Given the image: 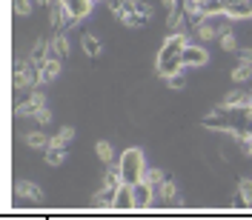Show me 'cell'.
<instances>
[{"instance_id": "obj_9", "label": "cell", "mask_w": 252, "mask_h": 220, "mask_svg": "<svg viewBox=\"0 0 252 220\" xmlns=\"http://www.w3.org/2000/svg\"><path fill=\"white\" fill-rule=\"evenodd\" d=\"M204 126H206V129H220V132H229V129H232V120H229L226 109H223V106H218V109H212L204 117Z\"/></svg>"}, {"instance_id": "obj_19", "label": "cell", "mask_w": 252, "mask_h": 220, "mask_svg": "<svg viewBox=\"0 0 252 220\" xmlns=\"http://www.w3.org/2000/svg\"><path fill=\"white\" fill-rule=\"evenodd\" d=\"M23 140H26V146H29V149H43V152H46L49 143H52V138H46V132H40V129H37V132H29Z\"/></svg>"}, {"instance_id": "obj_31", "label": "cell", "mask_w": 252, "mask_h": 220, "mask_svg": "<svg viewBox=\"0 0 252 220\" xmlns=\"http://www.w3.org/2000/svg\"><path fill=\"white\" fill-rule=\"evenodd\" d=\"M34 120H37V126H49L52 120H55V117H52V111H49V106H43V109H40L37 114H34Z\"/></svg>"}, {"instance_id": "obj_24", "label": "cell", "mask_w": 252, "mask_h": 220, "mask_svg": "<svg viewBox=\"0 0 252 220\" xmlns=\"http://www.w3.org/2000/svg\"><path fill=\"white\" fill-rule=\"evenodd\" d=\"M204 17H215V15H223V0H201L198 3Z\"/></svg>"}, {"instance_id": "obj_15", "label": "cell", "mask_w": 252, "mask_h": 220, "mask_svg": "<svg viewBox=\"0 0 252 220\" xmlns=\"http://www.w3.org/2000/svg\"><path fill=\"white\" fill-rule=\"evenodd\" d=\"M69 52H72V46H69V34H66V31H55V34H52V55L61 57V60H66Z\"/></svg>"}, {"instance_id": "obj_22", "label": "cell", "mask_w": 252, "mask_h": 220, "mask_svg": "<svg viewBox=\"0 0 252 220\" xmlns=\"http://www.w3.org/2000/svg\"><path fill=\"white\" fill-rule=\"evenodd\" d=\"M229 78L235 80V83H247V80H252V63H238L235 69L229 72Z\"/></svg>"}, {"instance_id": "obj_23", "label": "cell", "mask_w": 252, "mask_h": 220, "mask_svg": "<svg viewBox=\"0 0 252 220\" xmlns=\"http://www.w3.org/2000/svg\"><path fill=\"white\" fill-rule=\"evenodd\" d=\"M72 138H75V129H72V126H63L61 132L52 138V143H49V146H61V149H66V146L72 143Z\"/></svg>"}, {"instance_id": "obj_36", "label": "cell", "mask_w": 252, "mask_h": 220, "mask_svg": "<svg viewBox=\"0 0 252 220\" xmlns=\"http://www.w3.org/2000/svg\"><path fill=\"white\" fill-rule=\"evenodd\" d=\"M241 60H244V63H252V49H244V52H241Z\"/></svg>"}, {"instance_id": "obj_29", "label": "cell", "mask_w": 252, "mask_h": 220, "mask_svg": "<svg viewBox=\"0 0 252 220\" xmlns=\"http://www.w3.org/2000/svg\"><path fill=\"white\" fill-rule=\"evenodd\" d=\"M34 9V0H15V15L17 17H29Z\"/></svg>"}, {"instance_id": "obj_13", "label": "cell", "mask_w": 252, "mask_h": 220, "mask_svg": "<svg viewBox=\"0 0 252 220\" xmlns=\"http://www.w3.org/2000/svg\"><path fill=\"white\" fill-rule=\"evenodd\" d=\"M63 6H66V12L75 17V20H83V17L92 12V6H94V0H63Z\"/></svg>"}, {"instance_id": "obj_8", "label": "cell", "mask_w": 252, "mask_h": 220, "mask_svg": "<svg viewBox=\"0 0 252 220\" xmlns=\"http://www.w3.org/2000/svg\"><path fill=\"white\" fill-rule=\"evenodd\" d=\"M15 194L17 197H26V200H32V203H43V189L37 186V183H32V180H17L15 186Z\"/></svg>"}, {"instance_id": "obj_7", "label": "cell", "mask_w": 252, "mask_h": 220, "mask_svg": "<svg viewBox=\"0 0 252 220\" xmlns=\"http://www.w3.org/2000/svg\"><path fill=\"white\" fill-rule=\"evenodd\" d=\"M132 197H135V209H149V206L155 203L158 192L146 180H138L135 186H132Z\"/></svg>"}, {"instance_id": "obj_16", "label": "cell", "mask_w": 252, "mask_h": 220, "mask_svg": "<svg viewBox=\"0 0 252 220\" xmlns=\"http://www.w3.org/2000/svg\"><path fill=\"white\" fill-rule=\"evenodd\" d=\"M124 186V174H121V166L118 163H109L106 166V174H103V189H121Z\"/></svg>"}, {"instance_id": "obj_14", "label": "cell", "mask_w": 252, "mask_h": 220, "mask_svg": "<svg viewBox=\"0 0 252 220\" xmlns=\"http://www.w3.org/2000/svg\"><path fill=\"white\" fill-rule=\"evenodd\" d=\"M195 34H198V40H201V43L218 40V26H215V20H212V17H204V20L195 26Z\"/></svg>"}, {"instance_id": "obj_10", "label": "cell", "mask_w": 252, "mask_h": 220, "mask_svg": "<svg viewBox=\"0 0 252 220\" xmlns=\"http://www.w3.org/2000/svg\"><path fill=\"white\" fill-rule=\"evenodd\" d=\"M49 57H52V37H37L34 46H32V52H29V60H34L40 66V63H46Z\"/></svg>"}, {"instance_id": "obj_38", "label": "cell", "mask_w": 252, "mask_h": 220, "mask_svg": "<svg viewBox=\"0 0 252 220\" xmlns=\"http://www.w3.org/2000/svg\"><path fill=\"white\" fill-rule=\"evenodd\" d=\"M195 3H201V0H195Z\"/></svg>"}, {"instance_id": "obj_11", "label": "cell", "mask_w": 252, "mask_h": 220, "mask_svg": "<svg viewBox=\"0 0 252 220\" xmlns=\"http://www.w3.org/2000/svg\"><path fill=\"white\" fill-rule=\"evenodd\" d=\"M115 212H129V209H135V197H132V186L124 183V186L115 192V203H112Z\"/></svg>"}, {"instance_id": "obj_21", "label": "cell", "mask_w": 252, "mask_h": 220, "mask_svg": "<svg viewBox=\"0 0 252 220\" xmlns=\"http://www.w3.org/2000/svg\"><path fill=\"white\" fill-rule=\"evenodd\" d=\"M158 194H160V200H163V203H172L175 206V200H178V186L166 177V180L160 183V189H158Z\"/></svg>"}, {"instance_id": "obj_32", "label": "cell", "mask_w": 252, "mask_h": 220, "mask_svg": "<svg viewBox=\"0 0 252 220\" xmlns=\"http://www.w3.org/2000/svg\"><path fill=\"white\" fill-rule=\"evenodd\" d=\"M238 189H241V192L247 194V200H250V203H252V180H250V177H244V180L238 183Z\"/></svg>"}, {"instance_id": "obj_37", "label": "cell", "mask_w": 252, "mask_h": 220, "mask_svg": "<svg viewBox=\"0 0 252 220\" xmlns=\"http://www.w3.org/2000/svg\"><path fill=\"white\" fill-rule=\"evenodd\" d=\"M34 3H40V6H49V3H55V0H34Z\"/></svg>"}, {"instance_id": "obj_6", "label": "cell", "mask_w": 252, "mask_h": 220, "mask_svg": "<svg viewBox=\"0 0 252 220\" xmlns=\"http://www.w3.org/2000/svg\"><path fill=\"white\" fill-rule=\"evenodd\" d=\"M155 69L160 78H172V75H178L181 69H184V63H181V55H169V52H160L155 60Z\"/></svg>"}, {"instance_id": "obj_4", "label": "cell", "mask_w": 252, "mask_h": 220, "mask_svg": "<svg viewBox=\"0 0 252 220\" xmlns=\"http://www.w3.org/2000/svg\"><path fill=\"white\" fill-rule=\"evenodd\" d=\"M46 106V94L40 92V89H32L20 103H15V109H17V114H23V117H34L37 111Z\"/></svg>"}, {"instance_id": "obj_35", "label": "cell", "mask_w": 252, "mask_h": 220, "mask_svg": "<svg viewBox=\"0 0 252 220\" xmlns=\"http://www.w3.org/2000/svg\"><path fill=\"white\" fill-rule=\"evenodd\" d=\"M175 6H178V0H163V9H166L169 15H172V12H175Z\"/></svg>"}, {"instance_id": "obj_27", "label": "cell", "mask_w": 252, "mask_h": 220, "mask_svg": "<svg viewBox=\"0 0 252 220\" xmlns=\"http://www.w3.org/2000/svg\"><path fill=\"white\" fill-rule=\"evenodd\" d=\"M143 180H146V183H149V186L155 189H160V183H163V180H166V174L160 172V169H146V174H143Z\"/></svg>"}, {"instance_id": "obj_5", "label": "cell", "mask_w": 252, "mask_h": 220, "mask_svg": "<svg viewBox=\"0 0 252 220\" xmlns=\"http://www.w3.org/2000/svg\"><path fill=\"white\" fill-rule=\"evenodd\" d=\"M181 63H184V69H201L209 63V52H206L201 43H189L184 52H181Z\"/></svg>"}, {"instance_id": "obj_12", "label": "cell", "mask_w": 252, "mask_h": 220, "mask_svg": "<svg viewBox=\"0 0 252 220\" xmlns=\"http://www.w3.org/2000/svg\"><path fill=\"white\" fill-rule=\"evenodd\" d=\"M247 103H250V94L244 89H232V92L223 94V100H220L223 109H247Z\"/></svg>"}, {"instance_id": "obj_34", "label": "cell", "mask_w": 252, "mask_h": 220, "mask_svg": "<svg viewBox=\"0 0 252 220\" xmlns=\"http://www.w3.org/2000/svg\"><path fill=\"white\" fill-rule=\"evenodd\" d=\"M166 80H169V86H172V89H184V83H187L181 72H178V75H172V78H166Z\"/></svg>"}, {"instance_id": "obj_17", "label": "cell", "mask_w": 252, "mask_h": 220, "mask_svg": "<svg viewBox=\"0 0 252 220\" xmlns=\"http://www.w3.org/2000/svg\"><path fill=\"white\" fill-rule=\"evenodd\" d=\"M58 75H61V57H49L46 63H40V78H43V83H52V80H58Z\"/></svg>"}, {"instance_id": "obj_1", "label": "cell", "mask_w": 252, "mask_h": 220, "mask_svg": "<svg viewBox=\"0 0 252 220\" xmlns=\"http://www.w3.org/2000/svg\"><path fill=\"white\" fill-rule=\"evenodd\" d=\"M118 166H121V174H124V183H129V186H135L138 180H143V174L149 169L141 149H126L121 155V160H118Z\"/></svg>"}, {"instance_id": "obj_3", "label": "cell", "mask_w": 252, "mask_h": 220, "mask_svg": "<svg viewBox=\"0 0 252 220\" xmlns=\"http://www.w3.org/2000/svg\"><path fill=\"white\" fill-rule=\"evenodd\" d=\"M72 26H78V20L66 12L63 0L49 3V29L52 31H63V29H72Z\"/></svg>"}, {"instance_id": "obj_20", "label": "cell", "mask_w": 252, "mask_h": 220, "mask_svg": "<svg viewBox=\"0 0 252 220\" xmlns=\"http://www.w3.org/2000/svg\"><path fill=\"white\" fill-rule=\"evenodd\" d=\"M94 155H97V160L100 163H115V149H112V143L109 140H97L94 143Z\"/></svg>"}, {"instance_id": "obj_25", "label": "cell", "mask_w": 252, "mask_h": 220, "mask_svg": "<svg viewBox=\"0 0 252 220\" xmlns=\"http://www.w3.org/2000/svg\"><path fill=\"white\" fill-rule=\"evenodd\" d=\"M63 160H66V149H61V146H49L46 149V166H61Z\"/></svg>"}, {"instance_id": "obj_2", "label": "cell", "mask_w": 252, "mask_h": 220, "mask_svg": "<svg viewBox=\"0 0 252 220\" xmlns=\"http://www.w3.org/2000/svg\"><path fill=\"white\" fill-rule=\"evenodd\" d=\"M43 83L40 78V66L34 60L15 63V89H37Z\"/></svg>"}, {"instance_id": "obj_39", "label": "cell", "mask_w": 252, "mask_h": 220, "mask_svg": "<svg viewBox=\"0 0 252 220\" xmlns=\"http://www.w3.org/2000/svg\"><path fill=\"white\" fill-rule=\"evenodd\" d=\"M94 3H97V0H94Z\"/></svg>"}, {"instance_id": "obj_18", "label": "cell", "mask_w": 252, "mask_h": 220, "mask_svg": "<svg viewBox=\"0 0 252 220\" xmlns=\"http://www.w3.org/2000/svg\"><path fill=\"white\" fill-rule=\"evenodd\" d=\"M80 49H83L89 57H97V55L103 52V43H100V37H94V34H83V37H80Z\"/></svg>"}, {"instance_id": "obj_28", "label": "cell", "mask_w": 252, "mask_h": 220, "mask_svg": "<svg viewBox=\"0 0 252 220\" xmlns=\"http://www.w3.org/2000/svg\"><path fill=\"white\" fill-rule=\"evenodd\" d=\"M218 43L223 52H238V40L232 31H223V34H218Z\"/></svg>"}, {"instance_id": "obj_26", "label": "cell", "mask_w": 252, "mask_h": 220, "mask_svg": "<svg viewBox=\"0 0 252 220\" xmlns=\"http://www.w3.org/2000/svg\"><path fill=\"white\" fill-rule=\"evenodd\" d=\"M169 26H172V31H187V26H192V23H189V15L172 12V15H169Z\"/></svg>"}, {"instance_id": "obj_33", "label": "cell", "mask_w": 252, "mask_h": 220, "mask_svg": "<svg viewBox=\"0 0 252 220\" xmlns=\"http://www.w3.org/2000/svg\"><path fill=\"white\" fill-rule=\"evenodd\" d=\"M135 12H138V15L152 17V6H149V3H143V0H135Z\"/></svg>"}, {"instance_id": "obj_30", "label": "cell", "mask_w": 252, "mask_h": 220, "mask_svg": "<svg viewBox=\"0 0 252 220\" xmlns=\"http://www.w3.org/2000/svg\"><path fill=\"white\" fill-rule=\"evenodd\" d=\"M229 206H232V209H252V203H250V200H247V194H244L241 189H238L235 194L229 197Z\"/></svg>"}]
</instances>
